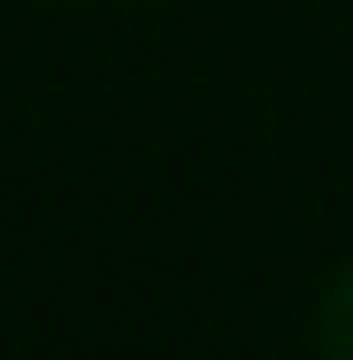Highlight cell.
<instances>
[{
    "label": "cell",
    "mask_w": 353,
    "mask_h": 360,
    "mask_svg": "<svg viewBox=\"0 0 353 360\" xmlns=\"http://www.w3.org/2000/svg\"><path fill=\"white\" fill-rule=\"evenodd\" d=\"M315 338L330 345V353H353V269L338 284L323 291V314H315Z\"/></svg>",
    "instance_id": "cell-1"
}]
</instances>
